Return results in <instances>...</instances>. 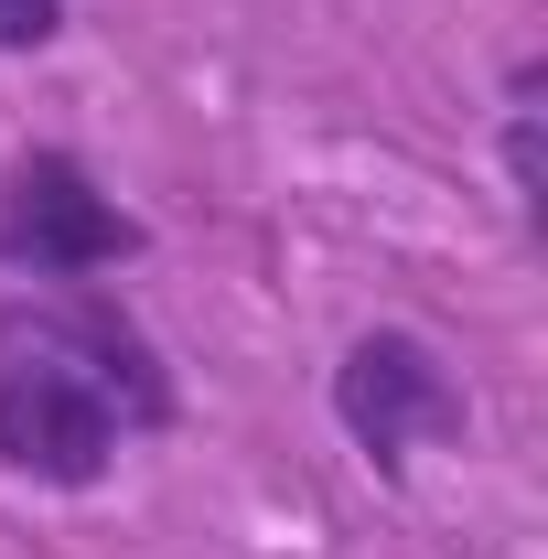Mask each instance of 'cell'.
<instances>
[{"mask_svg":"<svg viewBox=\"0 0 548 559\" xmlns=\"http://www.w3.org/2000/svg\"><path fill=\"white\" fill-rule=\"evenodd\" d=\"M172 366L97 280H44L0 301V463L22 485L86 495L108 485L119 441L172 430Z\"/></svg>","mask_w":548,"mask_h":559,"instance_id":"obj_1","label":"cell"},{"mask_svg":"<svg viewBox=\"0 0 548 559\" xmlns=\"http://www.w3.org/2000/svg\"><path fill=\"white\" fill-rule=\"evenodd\" d=\"M151 248V226H140L75 151H22L11 173H0V270L22 280H97L119 270V259H140Z\"/></svg>","mask_w":548,"mask_h":559,"instance_id":"obj_2","label":"cell"},{"mask_svg":"<svg viewBox=\"0 0 548 559\" xmlns=\"http://www.w3.org/2000/svg\"><path fill=\"white\" fill-rule=\"evenodd\" d=\"M334 419H344V441H355L377 474H398L430 441H463V430H474V399H463V377L441 366L430 334L366 323V334L344 345V366H334Z\"/></svg>","mask_w":548,"mask_h":559,"instance_id":"obj_3","label":"cell"},{"mask_svg":"<svg viewBox=\"0 0 548 559\" xmlns=\"http://www.w3.org/2000/svg\"><path fill=\"white\" fill-rule=\"evenodd\" d=\"M505 183H516V205L538 215V66L516 75V108H505Z\"/></svg>","mask_w":548,"mask_h":559,"instance_id":"obj_4","label":"cell"},{"mask_svg":"<svg viewBox=\"0 0 548 559\" xmlns=\"http://www.w3.org/2000/svg\"><path fill=\"white\" fill-rule=\"evenodd\" d=\"M65 33V0H0V55H44Z\"/></svg>","mask_w":548,"mask_h":559,"instance_id":"obj_5","label":"cell"}]
</instances>
